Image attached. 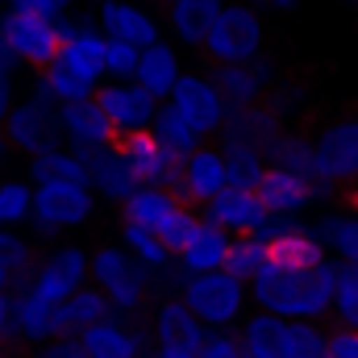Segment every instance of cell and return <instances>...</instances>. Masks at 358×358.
<instances>
[{
	"label": "cell",
	"instance_id": "obj_2",
	"mask_svg": "<svg viewBox=\"0 0 358 358\" xmlns=\"http://www.w3.org/2000/svg\"><path fill=\"white\" fill-rule=\"evenodd\" d=\"M63 104L50 96V88L42 84V76L34 80V88L29 96H21L17 104H13V113H8V121L0 125L4 129V138H8V146L17 150V155H25V159H42V155H55V150H63L67 146V138H63Z\"/></svg>",
	"mask_w": 358,
	"mask_h": 358
},
{
	"label": "cell",
	"instance_id": "obj_3",
	"mask_svg": "<svg viewBox=\"0 0 358 358\" xmlns=\"http://www.w3.org/2000/svg\"><path fill=\"white\" fill-rule=\"evenodd\" d=\"M92 287H100L117 317H142L155 300V271L138 263L125 246H96L92 250Z\"/></svg>",
	"mask_w": 358,
	"mask_h": 358
},
{
	"label": "cell",
	"instance_id": "obj_33",
	"mask_svg": "<svg viewBox=\"0 0 358 358\" xmlns=\"http://www.w3.org/2000/svg\"><path fill=\"white\" fill-rule=\"evenodd\" d=\"M29 183L34 187H42V183H84L88 187V167H84V159L71 146H63L55 155L29 159Z\"/></svg>",
	"mask_w": 358,
	"mask_h": 358
},
{
	"label": "cell",
	"instance_id": "obj_54",
	"mask_svg": "<svg viewBox=\"0 0 358 358\" xmlns=\"http://www.w3.org/2000/svg\"><path fill=\"white\" fill-rule=\"evenodd\" d=\"M0 358H29V350H25L21 342H13V338H8V342H0Z\"/></svg>",
	"mask_w": 358,
	"mask_h": 358
},
{
	"label": "cell",
	"instance_id": "obj_47",
	"mask_svg": "<svg viewBox=\"0 0 358 358\" xmlns=\"http://www.w3.org/2000/svg\"><path fill=\"white\" fill-rule=\"evenodd\" d=\"M8 8L29 13V17H46V21H63L67 13H76V0H8Z\"/></svg>",
	"mask_w": 358,
	"mask_h": 358
},
{
	"label": "cell",
	"instance_id": "obj_59",
	"mask_svg": "<svg viewBox=\"0 0 358 358\" xmlns=\"http://www.w3.org/2000/svg\"><path fill=\"white\" fill-rule=\"evenodd\" d=\"M346 4H358V0H346Z\"/></svg>",
	"mask_w": 358,
	"mask_h": 358
},
{
	"label": "cell",
	"instance_id": "obj_1",
	"mask_svg": "<svg viewBox=\"0 0 358 358\" xmlns=\"http://www.w3.org/2000/svg\"><path fill=\"white\" fill-rule=\"evenodd\" d=\"M334 287H338V267L321 263L313 271H287L271 267L250 283V296L259 300L263 313L292 317V321H325L334 313Z\"/></svg>",
	"mask_w": 358,
	"mask_h": 358
},
{
	"label": "cell",
	"instance_id": "obj_5",
	"mask_svg": "<svg viewBox=\"0 0 358 358\" xmlns=\"http://www.w3.org/2000/svg\"><path fill=\"white\" fill-rule=\"evenodd\" d=\"M208 67H229V63H255L263 55V13L246 0H234L221 8L204 50Z\"/></svg>",
	"mask_w": 358,
	"mask_h": 358
},
{
	"label": "cell",
	"instance_id": "obj_6",
	"mask_svg": "<svg viewBox=\"0 0 358 358\" xmlns=\"http://www.w3.org/2000/svg\"><path fill=\"white\" fill-rule=\"evenodd\" d=\"M179 300L196 313L200 325L208 329H229L234 321H242L246 308V283H238L225 271H208V275H187L179 287Z\"/></svg>",
	"mask_w": 358,
	"mask_h": 358
},
{
	"label": "cell",
	"instance_id": "obj_40",
	"mask_svg": "<svg viewBox=\"0 0 358 358\" xmlns=\"http://www.w3.org/2000/svg\"><path fill=\"white\" fill-rule=\"evenodd\" d=\"M42 76V84L50 88V96L59 100V104H76V100H88V96H96V88H92L88 80H80L76 71H67L59 59L46 67V71H38Z\"/></svg>",
	"mask_w": 358,
	"mask_h": 358
},
{
	"label": "cell",
	"instance_id": "obj_4",
	"mask_svg": "<svg viewBox=\"0 0 358 358\" xmlns=\"http://www.w3.org/2000/svg\"><path fill=\"white\" fill-rule=\"evenodd\" d=\"M92 283V250L84 246H55V250H46L34 271H25L21 279H17V287H13V296L17 292H34V296H42L46 304H63L67 296H76L80 287H88Z\"/></svg>",
	"mask_w": 358,
	"mask_h": 358
},
{
	"label": "cell",
	"instance_id": "obj_26",
	"mask_svg": "<svg viewBox=\"0 0 358 358\" xmlns=\"http://www.w3.org/2000/svg\"><path fill=\"white\" fill-rule=\"evenodd\" d=\"M283 129H287V125L259 100V104H246V108H229V117H225V125H221L217 138H221V142H246V146L267 150Z\"/></svg>",
	"mask_w": 358,
	"mask_h": 358
},
{
	"label": "cell",
	"instance_id": "obj_30",
	"mask_svg": "<svg viewBox=\"0 0 358 358\" xmlns=\"http://www.w3.org/2000/svg\"><path fill=\"white\" fill-rule=\"evenodd\" d=\"M213 80V88L221 92V100L229 108H246V104H259L267 96V84L259 80V71L250 63H229V67H208L204 71Z\"/></svg>",
	"mask_w": 358,
	"mask_h": 358
},
{
	"label": "cell",
	"instance_id": "obj_20",
	"mask_svg": "<svg viewBox=\"0 0 358 358\" xmlns=\"http://www.w3.org/2000/svg\"><path fill=\"white\" fill-rule=\"evenodd\" d=\"M317 196H334V187L321 183V179H300L292 171H279V167H267V176L259 183V200H263V208L271 217H287V213L304 208Z\"/></svg>",
	"mask_w": 358,
	"mask_h": 358
},
{
	"label": "cell",
	"instance_id": "obj_18",
	"mask_svg": "<svg viewBox=\"0 0 358 358\" xmlns=\"http://www.w3.org/2000/svg\"><path fill=\"white\" fill-rule=\"evenodd\" d=\"M117 146H121V155H125V163L134 167V176L138 183H163V187H171L179 176V163L150 129H142V134H129V138H117Z\"/></svg>",
	"mask_w": 358,
	"mask_h": 358
},
{
	"label": "cell",
	"instance_id": "obj_46",
	"mask_svg": "<svg viewBox=\"0 0 358 358\" xmlns=\"http://www.w3.org/2000/svg\"><path fill=\"white\" fill-rule=\"evenodd\" d=\"M238 355H242L238 334H229V329H208V334H204V342H200V355H196V358H238Z\"/></svg>",
	"mask_w": 358,
	"mask_h": 358
},
{
	"label": "cell",
	"instance_id": "obj_13",
	"mask_svg": "<svg viewBox=\"0 0 358 358\" xmlns=\"http://www.w3.org/2000/svg\"><path fill=\"white\" fill-rule=\"evenodd\" d=\"M96 104L104 108V117H108V125L117 129V138L142 134V129H150L155 117H159V100L146 88H138V84H113V80H104V84L96 88Z\"/></svg>",
	"mask_w": 358,
	"mask_h": 358
},
{
	"label": "cell",
	"instance_id": "obj_35",
	"mask_svg": "<svg viewBox=\"0 0 358 358\" xmlns=\"http://www.w3.org/2000/svg\"><path fill=\"white\" fill-rule=\"evenodd\" d=\"M150 134H155V138H159V142H163L176 159H187V155H196V150L204 146V138H200V134H196L183 117H179L176 104H167V100L159 104V117H155Z\"/></svg>",
	"mask_w": 358,
	"mask_h": 358
},
{
	"label": "cell",
	"instance_id": "obj_37",
	"mask_svg": "<svg viewBox=\"0 0 358 358\" xmlns=\"http://www.w3.org/2000/svg\"><path fill=\"white\" fill-rule=\"evenodd\" d=\"M200 229H204V217H200V208H187V204H179L176 213L155 229L159 238H163V246H167V255L171 259H183L187 255V246L200 238Z\"/></svg>",
	"mask_w": 358,
	"mask_h": 358
},
{
	"label": "cell",
	"instance_id": "obj_21",
	"mask_svg": "<svg viewBox=\"0 0 358 358\" xmlns=\"http://www.w3.org/2000/svg\"><path fill=\"white\" fill-rule=\"evenodd\" d=\"M59 117H63V138H67V146H71L76 155L100 150V146H113V142H117V129L108 125V117H104V108L96 104V96L76 100V104H63Z\"/></svg>",
	"mask_w": 358,
	"mask_h": 358
},
{
	"label": "cell",
	"instance_id": "obj_55",
	"mask_svg": "<svg viewBox=\"0 0 358 358\" xmlns=\"http://www.w3.org/2000/svg\"><path fill=\"white\" fill-rule=\"evenodd\" d=\"M13 287H17V271L0 263V292H13Z\"/></svg>",
	"mask_w": 358,
	"mask_h": 358
},
{
	"label": "cell",
	"instance_id": "obj_50",
	"mask_svg": "<svg viewBox=\"0 0 358 358\" xmlns=\"http://www.w3.org/2000/svg\"><path fill=\"white\" fill-rule=\"evenodd\" d=\"M8 338H13V292H0V342H8Z\"/></svg>",
	"mask_w": 358,
	"mask_h": 358
},
{
	"label": "cell",
	"instance_id": "obj_43",
	"mask_svg": "<svg viewBox=\"0 0 358 358\" xmlns=\"http://www.w3.org/2000/svg\"><path fill=\"white\" fill-rule=\"evenodd\" d=\"M0 263H4V267H13V271H17V279H21L25 271H34L38 255H34V246H29L17 229H0Z\"/></svg>",
	"mask_w": 358,
	"mask_h": 358
},
{
	"label": "cell",
	"instance_id": "obj_11",
	"mask_svg": "<svg viewBox=\"0 0 358 358\" xmlns=\"http://www.w3.org/2000/svg\"><path fill=\"white\" fill-rule=\"evenodd\" d=\"M167 104H176V113L200 138H217L221 125H225V117H229V104L221 100V92L213 88V80L196 76V71H183V80L176 84Z\"/></svg>",
	"mask_w": 358,
	"mask_h": 358
},
{
	"label": "cell",
	"instance_id": "obj_23",
	"mask_svg": "<svg viewBox=\"0 0 358 358\" xmlns=\"http://www.w3.org/2000/svg\"><path fill=\"white\" fill-rule=\"evenodd\" d=\"M80 342H84L88 358H146V350H150V325L129 329L121 317H113V321H100L96 329H88Z\"/></svg>",
	"mask_w": 358,
	"mask_h": 358
},
{
	"label": "cell",
	"instance_id": "obj_14",
	"mask_svg": "<svg viewBox=\"0 0 358 358\" xmlns=\"http://www.w3.org/2000/svg\"><path fill=\"white\" fill-rule=\"evenodd\" d=\"M267 242L271 267H287V271H313L325 263V246L321 238H313L304 225L287 221V217H271L263 225V234H255Z\"/></svg>",
	"mask_w": 358,
	"mask_h": 358
},
{
	"label": "cell",
	"instance_id": "obj_44",
	"mask_svg": "<svg viewBox=\"0 0 358 358\" xmlns=\"http://www.w3.org/2000/svg\"><path fill=\"white\" fill-rule=\"evenodd\" d=\"M138 59H142L138 46L108 42V55H104V71H108V80H113V84H134V76H138Z\"/></svg>",
	"mask_w": 358,
	"mask_h": 358
},
{
	"label": "cell",
	"instance_id": "obj_12",
	"mask_svg": "<svg viewBox=\"0 0 358 358\" xmlns=\"http://www.w3.org/2000/svg\"><path fill=\"white\" fill-rule=\"evenodd\" d=\"M229 187V171H225V155L221 146H200L196 155H187L179 163V176L171 183V192L179 196V204L187 208H204L208 200H217Z\"/></svg>",
	"mask_w": 358,
	"mask_h": 358
},
{
	"label": "cell",
	"instance_id": "obj_39",
	"mask_svg": "<svg viewBox=\"0 0 358 358\" xmlns=\"http://www.w3.org/2000/svg\"><path fill=\"white\" fill-rule=\"evenodd\" d=\"M121 246H125V250H129L138 263H146L155 275H163L167 267H176V263H171V255H167V246H163V238H159L155 229L121 225Z\"/></svg>",
	"mask_w": 358,
	"mask_h": 358
},
{
	"label": "cell",
	"instance_id": "obj_29",
	"mask_svg": "<svg viewBox=\"0 0 358 358\" xmlns=\"http://www.w3.org/2000/svg\"><path fill=\"white\" fill-rule=\"evenodd\" d=\"M179 208V196L163 183H142L125 204H121V225H138V229H159L171 213Z\"/></svg>",
	"mask_w": 358,
	"mask_h": 358
},
{
	"label": "cell",
	"instance_id": "obj_45",
	"mask_svg": "<svg viewBox=\"0 0 358 358\" xmlns=\"http://www.w3.org/2000/svg\"><path fill=\"white\" fill-rule=\"evenodd\" d=\"M263 104H267L279 121H287L292 113H300V108H304V88H300V84H292V80H275V84L267 88V96H263Z\"/></svg>",
	"mask_w": 358,
	"mask_h": 358
},
{
	"label": "cell",
	"instance_id": "obj_57",
	"mask_svg": "<svg viewBox=\"0 0 358 358\" xmlns=\"http://www.w3.org/2000/svg\"><path fill=\"white\" fill-rule=\"evenodd\" d=\"M142 4H150V8H171L176 0H142Z\"/></svg>",
	"mask_w": 358,
	"mask_h": 358
},
{
	"label": "cell",
	"instance_id": "obj_25",
	"mask_svg": "<svg viewBox=\"0 0 358 358\" xmlns=\"http://www.w3.org/2000/svg\"><path fill=\"white\" fill-rule=\"evenodd\" d=\"M183 80V67H179V46L176 42H155V46H146L142 50V59H138V76H134V84L138 88H146L159 104L163 100H171V92L176 84Z\"/></svg>",
	"mask_w": 358,
	"mask_h": 358
},
{
	"label": "cell",
	"instance_id": "obj_31",
	"mask_svg": "<svg viewBox=\"0 0 358 358\" xmlns=\"http://www.w3.org/2000/svg\"><path fill=\"white\" fill-rule=\"evenodd\" d=\"M267 167H279V171H292L300 179H317V155H313V138L300 134V129H283L267 150H263Z\"/></svg>",
	"mask_w": 358,
	"mask_h": 358
},
{
	"label": "cell",
	"instance_id": "obj_60",
	"mask_svg": "<svg viewBox=\"0 0 358 358\" xmlns=\"http://www.w3.org/2000/svg\"><path fill=\"white\" fill-rule=\"evenodd\" d=\"M238 358H246V355H238Z\"/></svg>",
	"mask_w": 358,
	"mask_h": 358
},
{
	"label": "cell",
	"instance_id": "obj_56",
	"mask_svg": "<svg viewBox=\"0 0 358 358\" xmlns=\"http://www.w3.org/2000/svg\"><path fill=\"white\" fill-rule=\"evenodd\" d=\"M8 155H13V146H8V138H4V129H0V167L8 163Z\"/></svg>",
	"mask_w": 358,
	"mask_h": 358
},
{
	"label": "cell",
	"instance_id": "obj_48",
	"mask_svg": "<svg viewBox=\"0 0 358 358\" xmlns=\"http://www.w3.org/2000/svg\"><path fill=\"white\" fill-rule=\"evenodd\" d=\"M329 358H358V329L334 321L329 325Z\"/></svg>",
	"mask_w": 358,
	"mask_h": 358
},
{
	"label": "cell",
	"instance_id": "obj_36",
	"mask_svg": "<svg viewBox=\"0 0 358 358\" xmlns=\"http://www.w3.org/2000/svg\"><path fill=\"white\" fill-rule=\"evenodd\" d=\"M267 263H271V255H267V242H263V238H234V242H229V255H225V267H221V271L250 287V283L267 271Z\"/></svg>",
	"mask_w": 358,
	"mask_h": 358
},
{
	"label": "cell",
	"instance_id": "obj_51",
	"mask_svg": "<svg viewBox=\"0 0 358 358\" xmlns=\"http://www.w3.org/2000/svg\"><path fill=\"white\" fill-rule=\"evenodd\" d=\"M13 104H17V88H13V80H8V76H0V125L8 121Z\"/></svg>",
	"mask_w": 358,
	"mask_h": 358
},
{
	"label": "cell",
	"instance_id": "obj_52",
	"mask_svg": "<svg viewBox=\"0 0 358 358\" xmlns=\"http://www.w3.org/2000/svg\"><path fill=\"white\" fill-rule=\"evenodd\" d=\"M17 71H21V59H17V55L8 50V42L0 38V76H8V80H13Z\"/></svg>",
	"mask_w": 358,
	"mask_h": 358
},
{
	"label": "cell",
	"instance_id": "obj_42",
	"mask_svg": "<svg viewBox=\"0 0 358 358\" xmlns=\"http://www.w3.org/2000/svg\"><path fill=\"white\" fill-rule=\"evenodd\" d=\"M321 238H325L346 263H358V217H325Z\"/></svg>",
	"mask_w": 358,
	"mask_h": 358
},
{
	"label": "cell",
	"instance_id": "obj_38",
	"mask_svg": "<svg viewBox=\"0 0 358 358\" xmlns=\"http://www.w3.org/2000/svg\"><path fill=\"white\" fill-rule=\"evenodd\" d=\"M34 217V183L0 179V229H21Z\"/></svg>",
	"mask_w": 358,
	"mask_h": 358
},
{
	"label": "cell",
	"instance_id": "obj_22",
	"mask_svg": "<svg viewBox=\"0 0 358 358\" xmlns=\"http://www.w3.org/2000/svg\"><path fill=\"white\" fill-rule=\"evenodd\" d=\"M117 308L100 287H80L76 296H67L55 313V338H84L88 329H96L100 321H113Z\"/></svg>",
	"mask_w": 358,
	"mask_h": 358
},
{
	"label": "cell",
	"instance_id": "obj_58",
	"mask_svg": "<svg viewBox=\"0 0 358 358\" xmlns=\"http://www.w3.org/2000/svg\"><path fill=\"white\" fill-rule=\"evenodd\" d=\"M346 325H355V329H358V308L350 313V321H346Z\"/></svg>",
	"mask_w": 358,
	"mask_h": 358
},
{
	"label": "cell",
	"instance_id": "obj_10",
	"mask_svg": "<svg viewBox=\"0 0 358 358\" xmlns=\"http://www.w3.org/2000/svg\"><path fill=\"white\" fill-rule=\"evenodd\" d=\"M96 29L108 42H125V46H138V50L163 42V21L142 0H100L96 4Z\"/></svg>",
	"mask_w": 358,
	"mask_h": 358
},
{
	"label": "cell",
	"instance_id": "obj_24",
	"mask_svg": "<svg viewBox=\"0 0 358 358\" xmlns=\"http://www.w3.org/2000/svg\"><path fill=\"white\" fill-rule=\"evenodd\" d=\"M221 8H225V0H176L167 8V21L163 25H167V34L176 38L179 46L204 50V42H208V34L217 25Z\"/></svg>",
	"mask_w": 358,
	"mask_h": 358
},
{
	"label": "cell",
	"instance_id": "obj_53",
	"mask_svg": "<svg viewBox=\"0 0 358 358\" xmlns=\"http://www.w3.org/2000/svg\"><path fill=\"white\" fill-rule=\"evenodd\" d=\"M246 4H255V8H275V13H287V8H296L300 0H246Z\"/></svg>",
	"mask_w": 358,
	"mask_h": 358
},
{
	"label": "cell",
	"instance_id": "obj_49",
	"mask_svg": "<svg viewBox=\"0 0 358 358\" xmlns=\"http://www.w3.org/2000/svg\"><path fill=\"white\" fill-rule=\"evenodd\" d=\"M29 358H88V350H84L80 338H50V342L34 346Z\"/></svg>",
	"mask_w": 358,
	"mask_h": 358
},
{
	"label": "cell",
	"instance_id": "obj_27",
	"mask_svg": "<svg viewBox=\"0 0 358 358\" xmlns=\"http://www.w3.org/2000/svg\"><path fill=\"white\" fill-rule=\"evenodd\" d=\"M55 313H59V304H46V300L34 296V292H17V296H13V338H17L25 350L50 342V338H55Z\"/></svg>",
	"mask_w": 358,
	"mask_h": 358
},
{
	"label": "cell",
	"instance_id": "obj_19",
	"mask_svg": "<svg viewBox=\"0 0 358 358\" xmlns=\"http://www.w3.org/2000/svg\"><path fill=\"white\" fill-rule=\"evenodd\" d=\"M104 55H108V38L96 29V13H92L71 38H63L59 63H63L67 71H76L80 80H88L92 88H100V84L108 80V71H104Z\"/></svg>",
	"mask_w": 358,
	"mask_h": 358
},
{
	"label": "cell",
	"instance_id": "obj_9",
	"mask_svg": "<svg viewBox=\"0 0 358 358\" xmlns=\"http://www.w3.org/2000/svg\"><path fill=\"white\" fill-rule=\"evenodd\" d=\"M313 155H317V179L321 183H329L334 192L355 187L358 183V113L329 121L313 138Z\"/></svg>",
	"mask_w": 358,
	"mask_h": 358
},
{
	"label": "cell",
	"instance_id": "obj_32",
	"mask_svg": "<svg viewBox=\"0 0 358 358\" xmlns=\"http://www.w3.org/2000/svg\"><path fill=\"white\" fill-rule=\"evenodd\" d=\"M229 234L225 229H217V225H208L204 221V229H200V238L187 246V255L179 259V267L183 275H208V271H221L225 267V255H229Z\"/></svg>",
	"mask_w": 358,
	"mask_h": 358
},
{
	"label": "cell",
	"instance_id": "obj_17",
	"mask_svg": "<svg viewBox=\"0 0 358 358\" xmlns=\"http://www.w3.org/2000/svg\"><path fill=\"white\" fill-rule=\"evenodd\" d=\"M80 159H84V167H88V187L100 200H108V204H125V200L142 187L117 142H113V146H100V150H84Z\"/></svg>",
	"mask_w": 358,
	"mask_h": 358
},
{
	"label": "cell",
	"instance_id": "obj_34",
	"mask_svg": "<svg viewBox=\"0 0 358 358\" xmlns=\"http://www.w3.org/2000/svg\"><path fill=\"white\" fill-rule=\"evenodd\" d=\"M221 155H225L229 187L259 192V183H263V176H267V159H263L259 146H246V142H221Z\"/></svg>",
	"mask_w": 358,
	"mask_h": 358
},
{
	"label": "cell",
	"instance_id": "obj_7",
	"mask_svg": "<svg viewBox=\"0 0 358 358\" xmlns=\"http://www.w3.org/2000/svg\"><path fill=\"white\" fill-rule=\"evenodd\" d=\"M96 213V192L84 183H42L34 187V238H59L63 229L88 225Z\"/></svg>",
	"mask_w": 358,
	"mask_h": 358
},
{
	"label": "cell",
	"instance_id": "obj_8",
	"mask_svg": "<svg viewBox=\"0 0 358 358\" xmlns=\"http://www.w3.org/2000/svg\"><path fill=\"white\" fill-rule=\"evenodd\" d=\"M0 38L8 42V50L21 59V67L29 71H46L59 50H63V34H59V21H46V17H29V13H17V8H4L0 13Z\"/></svg>",
	"mask_w": 358,
	"mask_h": 358
},
{
	"label": "cell",
	"instance_id": "obj_16",
	"mask_svg": "<svg viewBox=\"0 0 358 358\" xmlns=\"http://www.w3.org/2000/svg\"><path fill=\"white\" fill-rule=\"evenodd\" d=\"M200 217L217 229H225L229 238H255L263 234V225L271 221V213L263 208L259 192H246V187H225L217 200H208L200 208Z\"/></svg>",
	"mask_w": 358,
	"mask_h": 358
},
{
	"label": "cell",
	"instance_id": "obj_15",
	"mask_svg": "<svg viewBox=\"0 0 358 358\" xmlns=\"http://www.w3.org/2000/svg\"><path fill=\"white\" fill-rule=\"evenodd\" d=\"M204 334H208V329L196 321V313H192L179 296H163V300L150 308V346H155V350L200 355Z\"/></svg>",
	"mask_w": 358,
	"mask_h": 358
},
{
	"label": "cell",
	"instance_id": "obj_41",
	"mask_svg": "<svg viewBox=\"0 0 358 358\" xmlns=\"http://www.w3.org/2000/svg\"><path fill=\"white\" fill-rule=\"evenodd\" d=\"M292 358H329V329L325 321H287Z\"/></svg>",
	"mask_w": 358,
	"mask_h": 358
},
{
	"label": "cell",
	"instance_id": "obj_28",
	"mask_svg": "<svg viewBox=\"0 0 358 358\" xmlns=\"http://www.w3.org/2000/svg\"><path fill=\"white\" fill-rule=\"evenodd\" d=\"M242 355L246 358H292V334H287V321L275 317V313H255L242 334Z\"/></svg>",
	"mask_w": 358,
	"mask_h": 358
}]
</instances>
